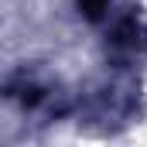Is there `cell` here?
Masks as SVG:
<instances>
[{
    "mask_svg": "<svg viewBox=\"0 0 147 147\" xmlns=\"http://www.w3.org/2000/svg\"><path fill=\"white\" fill-rule=\"evenodd\" d=\"M106 7H110V0H79V10H82L89 21H99V17L106 14Z\"/></svg>",
    "mask_w": 147,
    "mask_h": 147,
    "instance_id": "6da1fadb",
    "label": "cell"
}]
</instances>
